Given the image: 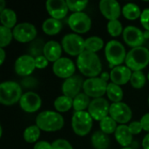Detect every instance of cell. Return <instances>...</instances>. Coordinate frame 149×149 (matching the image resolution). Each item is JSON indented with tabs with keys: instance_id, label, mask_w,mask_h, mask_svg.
<instances>
[{
	"instance_id": "1",
	"label": "cell",
	"mask_w": 149,
	"mask_h": 149,
	"mask_svg": "<svg viewBox=\"0 0 149 149\" xmlns=\"http://www.w3.org/2000/svg\"><path fill=\"white\" fill-rule=\"evenodd\" d=\"M77 67L86 77H97L102 70L100 58L96 53L85 51L77 58Z\"/></svg>"
},
{
	"instance_id": "2",
	"label": "cell",
	"mask_w": 149,
	"mask_h": 149,
	"mask_svg": "<svg viewBox=\"0 0 149 149\" xmlns=\"http://www.w3.org/2000/svg\"><path fill=\"white\" fill-rule=\"evenodd\" d=\"M36 125L45 132H56L63 128L65 120L63 116L54 111H44L38 114Z\"/></svg>"
},
{
	"instance_id": "3",
	"label": "cell",
	"mask_w": 149,
	"mask_h": 149,
	"mask_svg": "<svg viewBox=\"0 0 149 149\" xmlns=\"http://www.w3.org/2000/svg\"><path fill=\"white\" fill-rule=\"evenodd\" d=\"M22 86L14 81H4L0 84V103L3 106H12L20 101L23 95Z\"/></svg>"
},
{
	"instance_id": "4",
	"label": "cell",
	"mask_w": 149,
	"mask_h": 149,
	"mask_svg": "<svg viewBox=\"0 0 149 149\" xmlns=\"http://www.w3.org/2000/svg\"><path fill=\"white\" fill-rule=\"evenodd\" d=\"M126 65L132 71H141L149 64V50L144 46L132 48L127 54Z\"/></svg>"
},
{
	"instance_id": "5",
	"label": "cell",
	"mask_w": 149,
	"mask_h": 149,
	"mask_svg": "<svg viewBox=\"0 0 149 149\" xmlns=\"http://www.w3.org/2000/svg\"><path fill=\"white\" fill-rule=\"evenodd\" d=\"M127 52L124 45L118 40H110L105 47V55L108 63L113 66H120L127 58Z\"/></svg>"
},
{
	"instance_id": "6",
	"label": "cell",
	"mask_w": 149,
	"mask_h": 149,
	"mask_svg": "<svg viewBox=\"0 0 149 149\" xmlns=\"http://www.w3.org/2000/svg\"><path fill=\"white\" fill-rule=\"evenodd\" d=\"M72 127L75 134L79 136L87 135L93 127V118L88 112H74L72 117Z\"/></svg>"
},
{
	"instance_id": "7",
	"label": "cell",
	"mask_w": 149,
	"mask_h": 149,
	"mask_svg": "<svg viewBox=\"0 0 149 149\" xmlns=\"http://www.w3.org/2000/svg\"><path fill=\"white\" fill-rule=\"evenodd\" d=\"M61 45L63 50L70 56L79 57L86 51L85 39L76 33H69L65 35L62 38Z\"/></svg>"
},
{
	"instance_id": "8",
	"label": "cell",
	"mask_w": 149,
	"mask_h": 149,
	"mask_svg": "<svg viewBox=\"0 0 149 149\" xmlns=\"http://www.w3.org/2000/svg\"><path fill=\"white\" fill-rule=\"evenodd\" d=\"M107 86L108 83L100 77L88 78L84 81L83 90L84 93L91 98H102L103 95L107 94Z\"/></svg>"
},
{
	"instance_id": "9",
	"label": "cell",
	"mask_w": 149,
	"mask_h": 149,
	"mask_svg": "<svg viewBox=\"0 0 149 149\" xmlns=\"http://www.w3.org/2000/svg\"><path fill=\"white\" fill-rule=\"evenodd\" d=\"M68 24L70 28L76 34L86 33L92 27L91 17L84 12L72 13L68 18Z\"/></svg>"
},
{
	"instance_id": "10",
	"label": "cell",
	"mask_w": 149,
	"mask_h": 149,
	"mask_svg": "<svg viewBox=\"0 0 149 149\" xmlns=\"http://www.w3.org/2000/svg\"><path fill=\"white\" fill-rule=\"evenodd\" d=\"M13 31V38L19 43H28L32 42L36 39L37 36V28L31 23L24 22L17 24Z\"/></svg>"
},
{
	"instance_id": "11",
	"label": "cell",
	"mask_w": 149,
	"mask_h": 149,
	"mask_svg": "<svg viewBox=\"0 0 149 149\" xmlns=\"http://www.w3.org/2000/svg\"><path fill=\"white\" fill-rule=\"evenodd\" d=\"M109 116H111L117 123L126 125L133 116V112L130 107L124 102L113 103L110 106Z\"/></svg>"
},
{
	"instance_id": "12",
	"label": "cell",
	"mask_w": 149,
	"mask_h": 149,
	"mask_svg": "<svg viewBox=\"0 0 149 149\" xmlns=\"http://www.w3.org/2000/svg\"><path fill=\"white\" fill-rule=\"evenodd\" d=\"M110 106L111 105L108 103V101L104 98L93 99L88 107L87 112L93 120L100 121L109 115Z\"/></svg>"
},
{
	"instance_id": "13",
	"label": "cell",
	"mask_w": 149,
	"mask_h": 149,
	"mask_svg": "<svg viewBox=\"0 0 149 149\" xmlns=\"http://www.w3.org/2000/svg\"><path fill=\"white\" fill-rule=\"evenodd\" d=\"M52 71L57 77L66 79L74 75V72L76 71V65L73 61L69 58L62 57L53 63Z\"/></svg>"
},
{
	"instance_id": "14",
	"label": "cell",
	"mask_w": 149,
	"mask_h": 149,
	"mask_svg": "<svg viewBox=\"0 0 149 149\" xmlns=\"http://www.w3.org/2000/svg\"><path fill=\"white\" fill-rule=\"evenodd\" d=\"M122 37L124 42L132 48L142 46L145 41L144 32L140 28L134 25H128L124 28Z\"/></svg>"
},
{
	"instance_id": "15",
	"label": "cell",
	"mask_w": 149,
	"mask_h": 149,
	"mask_svg": "<svg viewBox=\"0 0 149 149\" xmlns=\"http://www.w3.org/2000/svg\"><path fill=\"white\" fill-rule=\"evenodd\" d=\"M35 58L29 54L18 57L14 64V70L16 73L21 77L30 76L35 70Z\"/></svg>"
},
{
	"instance_id": "16",
	"label": "cell",
	"mask_w": 149,
	"mask_h": 149,
	"mask_svg": "<svg viewBox=\"0 0 149 149\" xmlns=\"http://www.w3.org/2000/svg\"><path fill=\"white\" fill-rule=\"evenodd\" d=\"M42 105L40 96L34 92H26L22 95L19 101V106L23 111L28 113H32L38 111Z\"/></svg>"
},
{
	"instance_id": "17",
	"label": "cell",
	"mask_w": 149,
	"mask_h": 149,
	"mask_svg": "<svg viewBox=\"0 0 149 149\" xmlns=\"http://www.w3.org/2000/svg\"><path fill=\"white\" fill-rule=\"evenodd\" d=\"M84 80L79 75H73L63 82L62 93L63 95L74 99L77 95L80 93L81 88H83Z\"/></svg>"
},
{
	"instance_id": "18",
	"label": "cell",
	"mask_w": 149,
	"mask_h": 149,
	"mask_svg": "<svg viewBox=\"0 0 149 149\" xmlns=\"http://www.w3.org/2000/svg\"><path fill=\"white\" fill-rule=\"evenodd\" d=\"M99 6L101 14L109 21L118 19L122 13L120 3L115 0H101Z\"/></svg>"
},
{
	"instance_id": "19",
	"label": "cell",
	"mask_w": 149,
	"mask_h": 149,
	"mask_svg": "<svg viewBox=\"0 0 149 149\" xmlns=\"http://www.w3.org/2000/svg\"><path fill=\"white\" fill-rule=\"evenodd\" d=\"M45 8L51 17L60 20L68 13V6L65 0H48L45 3Z\"/></svg>"
},
{
	"instance_id": "20",
	"label": "cell",
	"mask_w": 149,
	"mask_h": 149,
	"mask_svg": "<svg viewBox=\"0 0 149 149\" xmlns=\"http://www.w3.org/2000/svg\"><path fill=\"white\" fill-rule=\"evenodd\" d=\"M132 73L133 72L127 65L115 66L111 70L110 79L113 83L120 86L130 82Z\"/></svg>"
},
{
	"instance_id": "21",
	"label": "cell",
	"mask_w": 149,
	"mask_h": 149,
	"mask_svg": "<svg viewBox=\"0 0 149 149\" xmlns=\"http://www.w3.org/2000/svg\"><path fill=\"white\" fill-rule=\"evenodd\" d=\"M62 45L55 40H50L45 43L44 49V56L48 59L49 62H56L62 55Z\"/></svg>"
},
{
	"instance_id": "22",
	"label": "cell",
	"mask_w": 149,
	"mask_h": 149,
	"mask_svg": "<svg viewBox=\"0 0 149 149\" xmlns=\"http://www.w3.org/2000/svg\"><path fill=\"white\" fill-rule=\"evenodd\" d=\"M133 136L127 125H119L114 133L116 141L123 148H129L133 142Z\"/></svg>"
},
{
	"instance_id": "23",
	"label": "cell",
	"mask_w": 149,
	"mask_h": 149,
	"mask_svg": "<svg viewBox=\"0 0 149 149\" xmlns=\"http://www.w3.org/2000/svg\"><path fill=\"white\" fill-rule=\"evenodd\" d=\"M62 27H63L62 22L60 20L52 17H49L45 19L42 24L43 31L49 36H54L59 33L60 31L62 30Z\"/></svg>"
},
{
	"instance_id": "24",
	"label": "cell",
	"mask_w": 149,
	"mask_h": 149,
	"mask_svg": "<svg viewBox=\"0 0 149 149\" xmlns=\"http://www.w3.org/2000/svg\"><path fill=\"white\" fill-rule=\"evenodd\" d=\"M92 145L95 149H107L110 145V138L101 131H96L91 138Z\"/></svg>"
},
{
	"instance_id": "25",
	"label": "cell",
	"mask_w": 149,
	"mask_h": 149,
	"mask_svg": "<svg viewBox=\"0 0 149 149\" xmlns=\"http://www.w3.org/2000/svg\"><path fill=\"white\" fill-rule=\"evenodd\" d=\"M0 21L3 26L9 29H14L17 25V15L16 12L9 8H6L4 10L0 12Z\"/></svg>"
},
{
	"instance_id": "26",
	"label": "cell",
	"mask_w": 149,
	"mask_h": 149,
	"mask_svg": "<svg viewBox=\"0 0 149 149\" xmlns=\"http://www.w3.org/2000/svg\"><path fill=\"white\" fill-rule=\"evenodd\" d=\"M141 13L142 11L141 10L140 7L134 3H128L122 7L123 17L128 20H136L140 18Z\"/></svg>"
},
{
	"instance_id": "27",
	"label": "cell",
	"mask_w": 149,
	"mask_h": 149,
	"mask_svg": "<svg viewBox=\"0 0 149 149\" xmlns=\"http://www.w3.org/2000/svg\"><path fill=\"white\" fill-rule=\"evenodd\" d=\"M54 107L58 113H66L73 107V99L65 95L58 96L54 101Z\"/></svg>"
},
{
	"instance_id": "28",
	"label": "cell",
	"mask_w": 149,
	"mask_h": 149,
	"mask_svg": "<svg viewBox=\"0 0 149 149\" xmlns=\"http://www.w3.org/2000/svg\"><path fill=\"white\" fill-rule=\"evenodd\" d=\"M107 95L113 103H118V102H121L124 93L122 88L120 86L111 82L108 83L107 89Z\"/></svg>"
},
{
	"instance_id": "29",
	"label": "cell",
	"mask_w": 149,
	"mask_h": 149,
	"mask_svg": "<svg viewBox=\"0 0 149 149\" xmlns=\"http://www.w3.org/2000/svg\"><path fill=\"white\" fill-rule=\"evenodd\" d=\"M86 51L96 53L104 47V41L101 38L98 36H92L85 39Z\"/></svg>"
},
{
	"instance_id": "30",
	"label": "cell",
	"mask_w": 149,
	"mask_h": 149,
	"mask_svg": "<svg viewBox=\"0 0 149 149\" xmlns=\"http://www.w3.org/2000/svg\"><path fill=\"white\" fill-rule=\"evenodd\" d=\"M91 103L90 97L86 95L85 93H80L73 99V109L75 112L85 111Z\"/></svg>"
},
{
	"instance_id": "31",
	"label": "cell",
	"mask_w": 149,
	"mask_h": 149,
	"mask_svg": "<svg viewBox=\"0 0 149 149\" xmlns=\"http://www.w3.org/2000/svg\"><path fill=\"white\" fill-rule=\"evenodd\" d=\"M45 43L41 38H37L31 42L28 47V52L29 55L33 57L34 58L39 56L44 55V49H45Z\"/></svg>"
},
{
	"instance_id": "32",
	"label": "cell",
	"mask_w": 149,
	"mask_h": 149,
	"mask_svg": "<svg viewBox=\"0 0 149 149\" xmlns=\"http://www.w3.org/2000/svg\"><path fill=\"white\" fill-rule=\"evenodd\" d=\"M41 130L37 125H32L25 128L24 132V139L27 143H37L40 137Z\"/></svg>"
},
{
	"instance_id": "33",
	"label": "cell",
	"mask_w": 149,
	"mask_h": 149,
	"mask_svg": "<svg viewBox=\"0 0 149 149\" xmlns=\"http://www.w3.org/2000/svg\"><path fill=\"white\" fill-rule=\"evenodd\" d=\"M118 123L111 117V116H107L106 118H104L102 120L100 121V131L103 132L104 134L109 135L112 134H114L117 127H118Z\"/></svg>"
},
{
	"instance_id": "34",
	"label": "cell",
	"mask_w": 149,
	"mask_h": 149,
	"mask_svg": "<svg viewBox=\"0 0 149 149\" xmlns=\"http://www.w3.org/2000/svg\"><path fill=\"white\" fill-rule=\"evenodd\" d=\"M146 80H147V78L144 72L142 71H136V72H133L132 73L130 84L134 88L141 89L145 86Z\"/></svg>"
},
{
	"instance_id": "35",
	"label": "cell",
	"mask_w": 149,
	"mask_h": 149,
	"mask_svg": "<svg viewBox=\"0 0 149 149\" xmlns=\"http://www.w3.org/2000/svg\"><path fill=\"white\" fill-rule=\"evenodd\" d=\"M13 38V31L11 29L0 26V48H4L9 45Z\"/></svg>"
},
{
	"instance_id": "36",
	"label": "cell",
	"mask_w": 149,
	"mask_h": 149,
	"mask_svg": "<svg viewBox=\"0 0 149 149\" xmlns=\"http://www.w3.org/2000/svg\"><path fill=\"white\" fill-rule=\"evenodd\" d=\"M107 31L112 37H119L123 33V26L122 24L119 21V19L116 20H110L107 23Z\"/></svg>"
},
{
	"instance_id": "37",
	"label": "cell",
	"mask_w": 149,
	"mask_h": 149,
	"mask_svg": "<svg viewBox=\"0 0 149 149\" xmlns=\"http://www.w3.org/2000/svg\"><path fill=\"white\" fill-rule=\"evenodd\" d=\"M66 3L68 6V9L72 11L73 13L77 12H82L88 4L87 0H83V1H73V0H66Z\"/></svg>"
},
{
	"instance_id": "38",
	"label": "cell",
	"mask_w": 149,
	"mask_h": 149,
	"mask_svg": "<svg viewBox=\"0 0 149 149\" xmlns=\"http://www.w3.org/2000/svg\"><path fill=\"white\" fill-rule=\"evenodd\" d=\"M52 149H73V148L68 141L58 139L52 143Z\"/></svg>"
},
{
	"instance_id": "39",
	"label": "cell",
	"mask_w": 149,
	"mask_h": 149,
	"mask_svg": "<svg viewBox=\"0 0 149 149\" xmlns=\"http://www.w3.org/2000/svg\"><path fill=\"white\" fill-rule=\"evenodd\" d=\"M38 82L37 79H35L31 76L24 77L21 80V86H24V88H28V89L36 87L38 86Z\"/></svg>"
},
{
	"instance_id": "40",
	"label": "cell",
	"mask_w": 149,
	"mask_h": 149,
	"mask_svg": "<svg viewBox=\"0 0 149 149\" xmlns=\"http://www.w3.org/2000/svg\"><path fill=\"white\" fill-rule=\"evenodd\" d=\"M128 128L133 135H137L141 134L143 130L141 121H133L128 125Z\"/></svg>"
},
{
	"instance_id": "41",
	"label": "cell",
	"mask_w": 149,
	"mask_h": 149,
	"mask_svg": "<svg viewBox=\"0 0 149 149\" xmlns=\"http://www.w3.org/2000/svg\"><path fill=\"white\" fill-rule=\"evenodd\" d=\"M140 20H141V25L145 28V30L149 31V8L145 9L142 11Z\"/></svg>"
},
{
	"instance_id": "42",
	"label": "cell",
	"mask_w": 149,
	"mask_h": 149,
	"mask_svg": "<svg viewBox=\"0 0 149 149\" xmlns=\"http://www.w3.org/2000/svg\"><path fill=\"white\" fill-rule=\"evenodd\" d=\"M49 61L44 55L35 58V65L38 69H45V67H47Z\"/></svg>"
},
{
	"instance_id": "43",
	"label": "cell",
	"mask_w": 149,
	"mask_h": 149,
	"mask_svg": "<svg viewBox=\"0 0 149 149\" xmlns=\"http://www.w3.org/2000/svg\"><path fill=\"white\" fill-rule=\"evenodd\" d=\"M33 149H52V143L45 141H40L35 143Z\"/></svg>"
},
{
	"instance_id": "44",
	"label": "cell",
	"mask_w": 149,
	"mask_h": 149,
	"mask_svg": "<svg viewBox=\"0 0 149 149\" xmlns=\"http://www.w3.org/2000/svg\"><path fill=\"white\" fill-rule=\"evenodd\" d=\"M141 123L142 125L143 130L149 133V113L144 114L141 119Z\"/></svg>"
},
{
	"instance_id": "45",
	"label": "cell",
	"mask_w": 149,
	"mask_h": 149,
	"mask_svg": "<svg viewBox=\"0 0 149 149\" xmlns=\"http://www.w3.org/2000/svg\"><path fill=\"white\" fill-rule=\"evenodd\" d=\"M142 148L143 149H149V133L145 135L142 141Z\"/></svg>"
},
{
	"instance_id": "46",
	"label": "cell",
	"mask_w": 149,
	"mask_h": 149,
	"mask_svg": "<svg viewBox=\"0 0 149 149\" xmlns=\"http://www.w3.org/2000/svg\"><path fill=\"white\" fill-rule=\"evenodd\" d=\"M100 78L103 79V80H105V81H107V80H109L110 79V74L108 73V72H102L101 73V75H100Z\"/></svg>"
},
{
	"instance_id": "47",
	"label": "cell",
	"mask_w": 149,
	"mask_h": 149,
	"mask_svg": "<svg viewBox=\"0 0 149 149\" xmlns=\"http://www.w3.org/2000/svg\"><path fill=\"white\" fill-rule=\"evenodd\" d=\"M0 53H1V65L3 64L4 62V59H5V52H4V49L3 48H0Z\"/></svg>"
},
{
	"instance_id": "48",
	"label": "cell",
	"mask_w": 149,
	"mask_h": 149,
	"mask_svg": "<svg viewBox=\"0 0 149 149\" xmlns=\"http://www.w3.org/2000/svg\"><path fill=\"white\" fill-rule=\"evenodd\" d=\"M5 1L4 0H0V12H2L3 10H4L6 9L5 7Z\"/></svg>"
},
{
	"instance_id": "49",
	"label": "cell",
	"mask_w": 149,
	"mask_h": 149,
	"mask_svg": "<svg viewBox=\"0 0 149 149\" xmlns=\"http://www.w3.org/2000/svg\"><path fill=\"white\" fill-rule=\"evenodd\" d=\"M144 38H145V39H148L149 38V31H144Z\"/></svg>"
},
{
	"instance_id": "50",
	"label": "cell",
	"mask_w": 149,
	"mask_h": 149,
	"mask_svg": "<svg viewBox=\"0 0 149 149\" xmlns=\"http://www.w3.org/2000/svg\"><path fill=\"white\" fill-rule=\"evenodd\" d=\"M122 149H134V148H123Z\"/></svg>"
},
{
	"instance_id": "51",
	"label": "cell",
	"mask_w": 149,
	"mask_h": 149,
	"mask_svg": "<svg viewBox=\"0 0 149 149\" xmlns=\"http://www.w3.org/2000/svg\"><path fill=\"white\" fill-rule=\"evenodd\" d=\"M147 78H148V81H149V72H148V76H147Z\"/></svg>"
},
{
	"instance_id": "52",
	"label": "cell",
	"mask_w": 149,
	"mask_h": 149,
	"mask_svg": "<svg viewBox=\"0 0 149 149\" xmlns=\"http://www.w3.org/2000/svg\"><path fill=\"white\" fill-rule=\"evenodd\" d=\"M148 106H149V96H148Z\"/></svg>"
}]
</instances>
